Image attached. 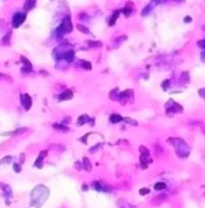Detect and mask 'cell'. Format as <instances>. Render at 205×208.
Returning a JSON list of instances; mask_svg holds the SVG:
<instances>
[{
  "label": "cell",
  "mask_w": 205,
  "mask_h": 208,
  "mask_svg": "<svg viewBox=\"0 0 205 208\" xmlns=\"http://www.w3.org/2000/svg\"><path fill=\"white\" fill-rule=\"evenodd\" d=\"M49 194H50V190L45 185H42V184L36 185L32 189V191H31V202H30L31 207L40 208L48 200Z\"/></svg>",
  "instance_id": "1"
},
{
  "label": "cell",
  "mask_w": 205,
  "mask_h": 208,
  "mask_svg": "<svg viewBox=\"0 0 205 208\" xmlns=\"http://www.w3.org/2000/svg\"><path fill=\"white\" fill-rule=\"evenodd\" d=\"M70 31H72V23H70L69 19H66V21L57 28V35H58V36H63V35L68 34Z\"/></svg>",
  "instance_id": "2"
},
{
  "label": "cell",
  "mask_w": 205,
  "mask_h": 208,
  "mask_svg": "<svg viewBox=\"0 0 205 208\" xmlns=\"http://www.w3.org/2000/svg\"><path fill=\"white\" fill-rule=\"evenodd\" d=\"M26 19V13H17L13 16V27H19Z\"/></svg>",
  "instance_id": "3"
},
{
  "label": "cell",
  "mask_w": 205,
  "mask_h": 208,
  "mask_svg": "<svg viewBox=\"0 0 205 208\" xmlns=\"http://www.w3.org/2000/svg\"><path fill=\"white\" fill-rule=\"evenodd\" d=\"M21 103H22L23 108L26 110H28L31 108V105H32V99H31V96L28 94H22L21 95Z\"/></svg>",
  "instance_id": "4"
},
{
  "label": "cell",
  "mask_w": 205,
  "mask_h": 208,
  "mask_svg": "<svg viewBox=\"0 0 205 208\" xmlns=\"http://www.w3.org/2000/svg\"><path fill=\"white\" fill-rule=\"evenodd\" d=\"M46 154H48V150H41L40 152V154H38V157H37V159L35 161V167H37V168H42V166H44V158L46 157Z\"/></svg>",
  "instance_id": "5"
},
{
  "label": "cell",
  "mask_w": 205,
  "mask_h": 208,
  "mask_svg": "<svg viewBox=\"0 0 205 208\" xmlns=\"http://www.w3.org/2000/svg\"><path fill=\"white\" fill-rule=\"evenodd\" d=\"M91 186H92L95 190H99V191H109L108 185H105L102 181H94V182L91 184Z\"/></svg>",
  "instance_id": "6"
},
{
  "label": "cell",
  "mask_w": 205,
  "mask_h": 208,
  "mask_svg": "<svg viewBox=\"0 0 205 208\" xmlns=\"http://www.w3.org/2000/svg\"><path fill=\"white\" fill-rule=\"evenodd\" d=\"M72 96H73V91L72 90H66L59 95V100H69V99H72Z\"/></svg>",
  "instance_id": "7"
},
{
  "label": "cell",
  "mask_w": 205,
  "mask_h": 208,
  "mask_svg": "<svg viewBox=\"0 0 205 208\" xmlns=\"http://www.w3.org/2000/svg\"><path fill=\"white\" fill-rule=\"evenodd\" d=\"M90 121V117H89V114H82L78 120H77V125L78 126H83L86 122H89Z\"/></svg>",
  "instance_id": "8"
},
{
  "label": "cell",
  "mask_w": 205,
  "mask_h": 208,
  "mask_svg": "<svg viewBox=\"0 0 205 208\" xmlns=\"http://www.w3.org/2000/svg\"><path fill=\"white\" fill-rule=\"evenodd\" d=\"M110 122L112 123H118V122H121V121H123V118L118 114V113H113V114H110Z\"/></svg>",
  "instance_id": "9"
},
{
  "label": "cell",
  "mask_w": 205,
  "mask_h": 208,
  "mask_svg": "<svg viewBox=\"0 0 205 208\" xmlns=\"http://www.w3.org/2000/svg\"><path fill=\"white\" fill-rule=\"evenodd\" d=\"M82 163H83V167H82V168H85L86 171H91L92 166H91V162H90V159H89L87 157H85V158L82 159Z\"/></svg>",
  "instance_id": "10"
},
{
  "label": "cell",
  "mask_w": 205,
  "mask_h": 208,
  "mask_svg": "<svg viewBox=\"0 0 205 208\" xmlns=\"http://www.w3.org/2000/svg\"><path fill=\"white\" fill-rule=\"evenodd\" d=\"M118 16H119V10H115V12H114V14L108 19V25H109V26H113V25L115 23V21H117Z\"/></svg>",
  "instance_id": "11"
},
{
  "label": "cell",
  "mask_w": 205,
  "mask_h": 208,
  "mask_svg": "<svg viewBox=\"0 0 205 208\" xmlns=\"http://www.w3.org/2000/svg\"><path fill=\"white\" fill-rule=\"evenodd\" d=\"M35 4H36V0H27V1H26V4H25V10H26V13L34 8Z\"/></svg>",
  "instance_id": "12"
},
{
  "label": "cell",
  "mask_w": 205,
  "mask_h": 208,
  "mask_svg": "<svg viewBox=\"0 0 205 208\" xmlns=\"http://www.w3.org/2000/svg\"><path fill=\"white\" fill-rule=\"evenodd\" d=\"M87 45H89L90 48H100L102 44L100 41H87Z\"/></svg>",
  "instance_id": "13"
},
{
  "label": "cell",
  "mask_w": 205,
  "mask_h": 208,
  "mask_svg": "<svg viewBox=\"0 0 205 208\" xmlns=\"http://www.w3.org/2000/svg\"><path fill=\"white\" fill-rule=\"evenodd\" d=\"M77 30H78V31H81L82 34H90V30H89L87 27L82 26V25H77Z\"/></svg>",
  "instance_id": "14"
},
{
  "label": "cell",
  "mask_w": 205,
  "mask_h": 208,
  "mask_svg": "<svg viewBox=\"0 0 205 208\" xmlns=\"http://www.w3.org/2000/svg\"><path fill=\"white\" fill-rule=\"evenodd\" d=\"M165 186H167L165 182H156L154 188H155V190H163V189H165Z\"/></svg>",
  "instance_id": "15"
},
{
  "label": "cell",
  "mask_w": 205,
  "mask_h": 208,
  "mask_svg": "<svg viewBox=\"0 0 205 208\" xmlns=\"http://www.w3.org/2000/svg\"><path fill=\"white\" fill-rule=\"evenodd\" d=\"M81 63H82V67L86 69V71H90V69H91V64H90V62H87V61H82Z\"/></svg>",
  "instance_id": "16"
},
{
  "label": "cell",
  "mask_w": 205,
  "mask_h": 208,
  "mask_svg": "<svg viewBox=\"0 0 205 208\" xmlns=\"http://www.w3.org/2000/svg\"><path fill=\"white\" fill-rule=\"evenodd\" d=\"M131 10H132V4H127V6H126V9H124V14L126 16H130L131 14Z\"/></svg>",
  "instance_id": "17"
},
{
  "label": "cell",
  "mask_w": 205,
  "mask_h": 208,
  "mask_svg": "<svg viewBox=\"0 0 205 208\" xmlns=\"http://www.w3.org/2000/svg\"><path fill=\"white\" fill-rule=\"evenodd\" d=\"M55 129H58V130H62V131H68V127H66V126H63V125H58V123H54L53 125Z\"/></svg>",
  "instance_id": "18"
},
{
  "label": "cell",
  "mask_w": 205,
  "mask_h": 208,
  "mask_svg": "<svg viewBox=\"0 0 205 208\" xmlns=\"http://www.w3.org/2000/svg\"><path fill=\"white\" fill-rule=\"evenodd\" d=\"M10 161H12V157H10V155H8V157H4V158H3V159L0 161V165L3 166V165H5V163H9Z\"/></svg>",
  "instance_id": "19"
},
{
  "label": "cell",
  "mask_w": 205,
  "mask_h": 208,
  "mask_svg": "<svg viewBox=\"0 0 205 208\" xmlns=\"http://www.w3.org/2000/svg\"><path fill=\"white\" fill-rule=\"evenodd\" d=\"M123 121L127 122V123H131L132 126H137V122L135 120H132V118H123Z\"/></svg>",
  "instance_id": "20"
},
{
  "label": "cell",
  "mask_w": 205,
  "mask_h": 208,
  "mask_svg": "<svg viewBox=\"0 0 205 208\" xmlns=\"http://www.w3.org/2000/svg\"><path fill=\"white\" fill-rule=\"evenodd\" d=\"M27 131V129L26 127H23V129H19V130H15V131H13L12 134L13 135H19V134H23V132H26Z\"/></svg>",
  "instance_id": "21"
},
{
  "label": "cell",
  "mask_w": 205,
  "mask_h": 208,
  "mask_svg": "<svg viewBox=\"0 0 205 208\" xmlns=\"http://www.w3.org/2000/svg\"><path fill=\"white\" fill-rule=\"evenodd\" d=\"M13 170H14V172H21V171H22V167H21L19 163H14V165H13Z\"/></svg>",
  "instance_id": "22"
},
{
  "label": "cell",
  "mask_w": 205,
  "mask_h": 208,
  "mask_svg": "<svg viewBox=\"0 0 205 208\" xmlns=\"http://www.w3.org/2000/svg\"><path fill=\"white\" fill-rule=\"evenodd\" d=\"M138 193H140V195H146V194L150 193V189H146V188H145V189H140Z\"/></svg>",
  "instance_id": "23"
},
{
  "label": "cell",
  "mask_w": 205,
  "mask_h": 208,
  "mask_svg": "<svg viewBox=\"0 0 205 208\" xmlns=\"http://www.w3.org/2000/svg\"><path fill=\"white\" fill-rule=\"evenodd\" d=\"M100 148H101V144H96V146H95V148H91L90 152H91V153H95V152H96L98 149H100Z\"/></svg>",
  "instance_id": "24"
},
{
  "label": "cell",
  "mask_w": 205,
  "mask_h": 208,
  "mask_svg": "<svg viewBox=\"0 0 205 208\" xmlns=\"http://www.w3.org/2000/svg\"><path fill=\"white\" fill-rule=\"evenodd\" d=\"M74 168L78 170V171L82 170V163H81V162H76V163H74Z\"/></svg>",
  "instance_id": "25"
},
{
  "label": "cell",
  "mask_w": 205,
  "mask_h": 208,
  "mask_svg": "<svg viewBox=\"0 0 205 208\" xmlns=\"http://www.w3.org/2000/svg\"><path fill=\"white\" fill-rule=\"evenodd\" d=\"M82 190H85V191L87 190V185H86V184H83V185H82Z\"/></svg>",
  "instance_id": "26"
},
{
  "label": "cell",
  "mask_w": 205,
  "mask_h": 208,
  "mask_svg": "<svg viewBox=\"0 0 205 208\" xmlns=\"http://www.w3.org/2000/svg\"><path fill=\"white\" fill-rule=\"evenodd\" d=\"M25 161V154H21V162Z\"/></svg>",
  "instance_id": "27"
},
{
  "label": "cell",
  "mask_w": 205,
  "mask_h": 208,
  "mask_svg": "<svg viewBox=\"0 0 205 208\" xmlns=\"http://www.w3.org/2000/svg\"><path fill=\"white\" fill-rule=\"evenodd\" d=\"M203 42H205V40H204V41H203Z\"/></svg>",
  "instance_id": "28"
}]
</instances>
